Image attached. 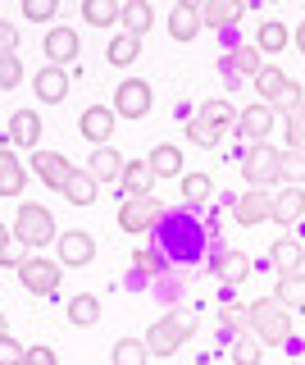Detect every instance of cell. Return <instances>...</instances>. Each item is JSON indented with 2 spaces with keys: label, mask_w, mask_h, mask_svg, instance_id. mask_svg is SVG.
<instances>
[{
  "label": "cell",
  "mask_w": 305,
  "mask_h": 365,
  "mask_svg": "<svg viewBox=\"0 0 305 365\" xmlns=\"http://www.w3.org/2000/svg\"><path fill=\"white\" fill-rule=\"evenodd\" d=\"M196 114H200V119L210 123V128H219V133H228V128H237V110L228 106V101H219V96H214V101H205V106H200Z\"/></svg>",
  "instance_id": "4dcf8cb0"
},
{
  "label": "cell",
  "mask_w": 305,
  "mask_h": 365,
  "mask_svg": "<svg viewBox=\"0 0 305 365\" xmlns=\"http://www.w3.org/2000/svg\"><path fill=\"white\" fill-rule=\"evenodd\" d=\"M5 251H9V228L0 224V256H5Z\"/></svg>",
  "instance_id": "681fc988"
},
{
  "label": "cell",
  "mask_w": 305,
  "mask_h": 365,
  "mask_svg": "<svg viewBox=\"0 0 305 365\" xmlns=\"http://www.w3.org/2000/svg\"><path fill=\"white\" fill-rule=\"evenodd\" d=\"M60 260H50V256H28L23 265H18V283H23L28 292H37V297H50L55 288H60Z\"/></svg>",
  "instance_id": "ba28073f"
},
{
  "label": "cell",
  "mask_w": 305,
  "mask_h": 365,
  "mask_svg": "<svg viewBox=\"0 0 305 365\" xmlns=\"http://www.w3.org/2000/svg\"><path fill=\"white\" fill-rule=\"evenodd\" d=\"M301 215H305V187H282V192H274V224L291 228Z\"/></svg>",
  "instance_id": "603a6c76"
},
{
  "label": "cell",
  "mask_w": 305,
  "mask_h": 365,
  "mask_svg": "<svg viewBox=\"0 0 305 365\" xmlns=\"http://www.w3.org/2000/svg\"><path fill=\"white\" fill-rule=\"evenodd\" d=\"M219 324H223V329L246 324V311H237V306H223V311H219Z\"/></svg>",
  "instance_id": "7dc6e473"
},
{
  "label": "cell",
  "mask_w": 305,
  "mask_h": 365,
  "mask_svg": "<svg viewBox=\"0 0 305 365\" xmlns=\"http://www.w3.org/2000/svg\"><path fill=\"white\" fill-rule=\"evenodd\" d=\"M155 106V91L146 78H123L119 91H114V114H123V119H146Z\"/></svg>",
  "instance_id": "52a82bcc"
},
{
  "label": "cell",
  "mask_w": 305,
  "mask_h": 365,
  "mask_svg": "<svg viewBox=\"0 0 305 365\" xmlns=\"http://www.w3.org/2000/svg\"><path fill=\"white\" fill-rule=\"evenodd\" d=\"M123 165H128V160H123L114 146H96V151H92V165H87V174H92L96 182H119Z\"/></svg>",
  "instance_id": "cb8c5ba5"
},
{
  "label": "cell",
  "mask_w": 305,
  "mask_h": 365,
  "mask_svg": "<svg viewBox=\"0 0 305 365\" xmlns=\"http://www.w3.org/2000/svg\"><path fill=\"white\" fill-rule=\"evenodd\" d=\"M246 19V5L242 0H205V5H200V28H219V32H232L237 23Z\"/></svg>",
  "instance_id": "4fadbf2b"
},
{
  "label": "cell",
  "mask_w": 305,
  "mask_h": 365,
  "mask_svg": "<svg viewBox=\"0 0 305 365\" xmlns=\"http://www.w3.org/2000/svg\"><path fill=\"white\" fill-rule=\"evenodd\" d=\"M77 51H82V41H77V32H73V28H50V32H46V60H50L55 68L73 64V60H77Z\"/></svg>",
  "instance_id": "e0dca14e"
},
{
  "label": "cell",
  "mask_w": 305,
  "mask_h": 365,
  "mask_svg": "<svg viewBox=\"0 0 305 365\" xmlns=\"http://www.w3.org/2000/svg\"><path fill=\"white\" fill-rule=\"evenodd\" d=\"M146 165H151V174H155V178H183V146H173V142L151 146Z\"/></svg>",
  "instance_id": "d6986e66"
},
{
  "label": "cell",
  "mask_w": 305,
  "mask_h": 365,
  "mask_svg": "<svg viewBox=\"0 0 305 365\" xmlns=\"http://www.w3.org/2000/svg\"><path fill=\"white\" fill-rule=\"evenodd\" d=\"M55 9H60L55 0H23V14H28L32 23H50V19H55Z\"/></svg>",
  "instance_id": "7bdbcfd3"
},
{
  "label": "cell",
  "mask_w": 305,
  "mask_h": 365,
  "mask_svg": "<svg viewBox=\"0 0 305 365\" xmlns=\"http://www.w3.org/2000/svg\"><path fill=\"white\" fill-rule=\"evenodd\" d=\"M278 182L282 187H301L305 182V155L301 151H278Z\"/></svg>",
  "instance_id": "836d02e7"
},
{
  "label": "cell",
  "mask_w": 305,
  "mask_h": 365,
  "mask_svg": "<svg viewBox=\"0 0 305 365\" xmlns=\"http://www.w3.org/2000/svg\"><path fill=\"white\" fill-rule=\"evenodd\" d=\"M119 23H123V32H128V37H146V32H151V23H155L151 0H128V5L119 9Z\"/></svg>",
  "instance_id": "d4e9b609"
},
{
  "label": "cell",
  "mask_w": 305,
  "mask_h": 365,
  "mask_svg": "<svg viewBox=\"0 0 305 365\" xmlns=\"http://www.w3.org/2000/svg\"><path fill=\"white\" fill-rule=\"evenodd\" d=\"M9 334V324H5V315H0V338H5Z\"/></svg>",
  "instance_id": "816d5d0a"
},
{
  "label": "cell",
  "mask_w": 305,
  "mask_h": 365,
  "mask_svg": "<svg viewBox=\"0 0 305 365\" xmlns=\"http://www.w3.org/2000/svg\"><path fill=\"white\" fill-rule=\"evenodd\" d=\"M60 192H64V197H69L73 205H92V201H96V192H100V182L87 174V169H73V174L64 178V187H60Z\"/></svg>",
  "instance_id": "484cf974"
},
{
  "label": "cell",
  "mask_w": 305,
  "mask_h": 365,
  "mask_svg": "<svg viewBox=\"0 0 305 365\" xmlns=\"http://www.w3.org/2000/svg\"><path fill=\"white\" fill-rule=\"evenodd\" d=\"M242 178L251 182V187L269 192V182H278V146L269 142H255L242 151Z\"/></svg>",
  "instance_id": "5b68a950"
},
{
  "label": "cell",
  "mask_w": 305,
  "mask_h": 365,
  "mask_svg": "<svg viewBox=\"0 0 305 365\" xmlns=\"http://www.w3.org/2000/svg\"><path fill=\"white\" fill-rule=\"evenodd\" d=\"M14 237H18V247H23V251L50 247L55 237H60L55 215L46 210V205H37V201H23V205H18V220H14Z\"/></svg>",
  "instance_id": "7a4b0ae2"
},
{
  "label": "cell",
  "mask_w": 305,
  "mask_h": 365,
  "mask_svg": "<svg viewBox=\"0 0 305 365\" xmlns=\"http://www.w3.org/2000/svg\"><path fill=\"white\" fill-rule=\"evenodd\" d=\"M259 356H264L259 338L242 329V334H237V342H232V365H259Z\"/></svg>",
  "instance_id": "8d00e7d4"
},
{
  "label": "cell",
  "mask_w": 305,
  "mask_h": 365,
  "mask_svg": "<svg viewBox=\"0 0 305 365\" xmlns=\"http://www.w3.org/2000/svg\"><path fill=\"white\" fill-rule=\"evenodd\" d=\"M114 119H119V114L109 106H92V110H82V119H77V133H82L92 146H109V137H114Z\"/></svg>",
  "instance_id": "7c38bea8"
},
{
  "label": "cell",
  "mask_w": 305,
  "mask_h": 365,
  "mask_svg": "<svg viewBox=\"0 0 305 365\" xmlns=\"http://www.w3.org/2000/svg\"><path fill=\"white\" fill-rule=\"evenodd\" d=\"M237 224L255 228V224H274V192H259V187H246L242 197H237Z\"/></svg>",
  "instance_id": "8fae6325"
},
{
  "label": "cell",
  "mask_w": 305,
  "mask_h": 365,
  "mask_svg": "<svg viewBox=\"0 0 305 365\" xmlns=\"http://www.w3.org/2000/svg\"><path fill=\"white\" fill-rule=\"evenodd\" d=\"M164 224V205L155 197H132L119 205V228L123 233H151V228Z\"/></svg>",
  "instance_id": "8992f818"
},
{
  "label": "cell",
  "mask_w": 305,
  "mask_h": 365,
  "mask_svg": "<svg viewBox=\"0 0 305 365\" xmlns=\"http://www.w3.org/2000/svg\"><path fill=\"white\" fill-rule=\"evenodd\" d=\"M274 297L287 306V311H305V274H282Z\"/></svg>",
  "instance_id": "1f68e13d"
},
{
  "label": "cell",
  "mask_w": 305,
  "mask_h": 365,
  "mask_svg": "<svg viewBox=\"0 0 305 365\" xmlns=\"http://www.w3.org/2000/svg\"><path fill=\"white\" fill-rule=\"evenodd\" d=\"M146 338H119L114 351H109V365H146Z\"/></svg>",
  "instance_id": "e575fe53"
},
{
  "label": "cell",
  "mask_w": 305,
  "mask_h": 365,
  "mask_svg": "<svg viewBox=\"0 0 305 365\" xmlns=\"http://www.w3.org/2000/svg\"><path fill=\"white\" fill-rule=\"evenodd\" d=\"M287 41H291V32L282 28V23L269 19V23H259V32H255V41H251V46H255L259 55H274V51H282Z\"/></svg>",
  "instance_id": "f546056e"
},
{
  "label": "cell",
  "mask_w": 305,
  "mask_h": 365,
  "mask_svg": "<svg viewBox=\"0 0 305 365\" xmlns=\"http://www.w3.org/2000/svg\"><path fill=\"white\" fill-rule=\"evenodd\" d=\"M132 265H137L141 274H164V256L151 251V247H141V251H132Z\"/></svg>",
  "instance_id": "b9f144b4"
},
{
  "label": "cell",
  "mask_w": 305,
  "mask_h": 365,
  "mask_svg": "<svg viewBox=\"0 0 305 365\" xmlns=\"http://www.w3.org/2000/svg\"><path fill=\"white\" fill-rule=\"evenodd\" d=\"M119 187H123V201L151 197V187H155L151 165H146V160H128V165H123V174H119Z\"/></svg>",
  "instance_id": "ac0fdd59"
},
{
  "label": "cell",
  "mask_w": 305,
  "mask_h": 365,
  "mask_svg": "<svg viewBox=\"0 0 305 365\" xmlns=\"http://www.w3.org/2000/svg\"><path fill=\"white\" fill-rule=\"evenodd\" d=\"M282 137H287V151H301L305 155V101L287 114V133H282Z\"/></svg>",
  "instance_id": "f35d334b"
},
{
  "label": "cell",
  "mask_w": 305,
  "mask_h": 365,
  "mask_svg": "<svg viewBox=\"0 0 305 365\" xmlns=\"http://www.w3.org/2000/svg\"><path fill=\"white\" fill-rule=\"evenodd\" d=\"M23 192V165L9 146H0V197H18Z\"/></svg>",
  "instance_id": "83f0119b"
},
{
  "label": "cell",
  "mask_w": 305,
  "mask_h": 365,
  "mask_svg": "<svg viewBox=\"0 0 305 365\" xmlns=\"http://www.w3.org/2000/svg\"><path fill=\"white\" fill-rule=\"evenodd\" d=\"M187 142H191V146H219V142H223V133H219V128H210L200 114H187Z\"/></svg>",
  "instance_id": "74e56055"
},
{
  "label": "cell",
  "mask_w": 305,
  "mask_h": 365,
  "mask_svg": "<svg viewBox=\"0 0 305 365\" xmlns=\"http://www.w3.org/2000/svg\"><path fill=\"white\" fill-rule=\"evenodd\" d=\"M23 260H28L23 251H14V247H9L5 256H0V269H18V265H23Z\"/></svg>",
  "instance_id": "c3c4849f"
},
{
  "label": "cell",
  "mask_w": 305,
  "mask_h": 365,
  "mask_svg": "<svg viewBox=\"0 0 305 365\" xmlns=\"http://www.w3.org/2000/svg\"><path fill=\"white\" fill-rule=\"evenodd\" d=\"M191 334H196L191 319L183 311H168L164 319H155V324L146 329V351H151V356H173L183 342H191Z\"/></svg>",
  "instance_id": "277c9868"
},
{
  "label": "cell",
  "mask_w": 305,
  "mask_h": 365,
  "mask_svg": "<svg viewBox=\"0 0 305 365\" xmlns=\"http://www.w3.org/2000/svg\"><path fill=\"white\" fill-rule=\"evenodd\" d=\"M23 365H60V361H55V351H50V347H32L28 356H23Z\"/></svg>",
  "instance_id": "bcb514c9"
},
{
  "label": "cell",
  "mask_w": 305,
  "mask_h": 365,
  "mask_svg": "<svg viewBox=\"0 0 305 365\" xmlns=\"http://www.w3.org/2000/svg\"><path fill=\"white\" fill-rule=\"evenodd\" d=\"M137 55H141V37H128V32H123V37H109V46H105V60L114 68H128Z\"/></svg>",
  "instance_id": "f1b7e54d"
},
{
  "label": "cell",
  "mask_w": 305,
  "mask_h": 365,
  "mask_svg": "<svg viewBox=\"0 0 305 365\" xmlns=\"http://www.w3.org/2000/svg\"><path fill=\"white\" fill-rule=\"evenodd\" d=\"M55 251H60V265H69V269H82V265L96 260V242H92V233H82V228L60 233L55 237Z\"/></svg>",
  "instance_id": "30bf717a"
},
{
  "label": "cell",
  "mask_w": 305,
  "mask_h": 365,
  "mask_svg": "<svg viewBox=\"0 0 305 365\" xmlns=\"http://www.w3.org/2000/svg\"><path fill=\"white\" fill-rule=\"evenodd\" d=\"M259 68H264V60H259V51H255L251 41H242V46L228 55V78H232V83H237V78H255Z\"/></svg>",
  "instance_id": "4316f807"
},
{
  "label": "cell",
  "mask_w": 305,
  "mask_h": 365,
  "mask_svg": "<svg viewBox=\"0 0 305 365\" xmlns=\"http://www.w3.org/2000/svg\"><path fill=\"white\" fill-rule=\"evenodd\" d=\"M210 174H183V201L187 205H200V201H205L210 197Z\"/></svg>",
  "instance_id": "ab89813d"
},
{
  "label": "cell",
  "mask_w": 305,
  "mask_h": 365,
  "mask_svg": "<svg viewBox=\"0 0 305 365\" xmlns=\"http://www.w3.org/2000/svg\"><path fill=\"white\" fill-rule=\"evenodd\" d=\"M32 87H37V101H41V106H60V101L69 96V73H64V68H55V64H46V68H37Z\"/></svg>",
  "instance_id": "9a60e30c"
},
{
  "label": "cell",
  "mask_w": 305,
  "mask_h": 365,
  "mask_svg": "<svg viewBox=\"0 0 305 365\" xmlns=\"http://www.w3.org/2000/svg\"><path fill=\"white\" fill-rule=\"evenodd\" d=\"M200 32V5H191V0H178L173 14H168V37L173 41H191Z\"/></svg>",
  "instance_id": "44dd1931"
},
{
  "label": "cell",
  "mask_w": 305,
  "mask_h": 365,
  "mask_svg": "<svg viewBox=\"0 0 305 365\" xmlns=\"http://www.w3.org/2000/svg\"><path fill=\"white\" fill-rule=\"evenodd\" d=\"M14 46H18L14 23H5V19H0V55H14Z\"/></svg>",
  "instance_id": "f6af8a7d"
},
{
  "label": "cell",
  "mask_w": 305,
  "mask_h": 365,
  "mask_svg": "<svg viewBox=\"0 0 305 365\" xmlns=\"http://www.w3.org/2000/svg\"><path fill=\"white\" fill-rule=\"evenodd\" d=\"M18 83H23V64L14 55H0V91H14Z\"/></svg>",
  "instance_id": "60d3db41"
},
{
  "label": "cell",
  "mask_w": 305,
  "mask_h": 365,
  "mask_svg": "<svg viewBox=\"0 0 305 365\" xmlns=\"http://www.w3.org/2000/svg\"><path fill=\"white\" fill-rule=\"evenodd\" d=\"M100 319V302L92 292H77L73 302H69V324H77V329H92Z\"/></svg>",
  "instance_id": "d6a6232c"
},
{
  "label": "cell",
  "mask_w": 305,
  "mask_h": 365,
  "mask_svg": "<svg viewBox=\"0 0 305 365\" xmlns=\"http://www.w3.org/2000/svg\"><path fill=\"white\" fill-rule=\"evenodd\" d=\"M296 51L305 55V19H301V28H296Z\"/></svg>",
  "instance_id": "f907efd6"
},
{
  "label": "cell",
  "mask_w": 305,
  "mask_h": 365,
  "mask_svg": "<svg viewBox=\"0 0 305 365\" xmlns=\"http://www.w3.org/2000/svg\"><path fill=\"white\" fill-rule=\"evenodd\" d=\"M23 356H28V351H23V347H18V342H14V338H9V334H5V338H0V365H23Z\"/></svg>",
  "instance_id": "ee69618b"
},
{
  "label": "cell",
  "mask_w": 305,
  "mask_h": 365,
  "mask_svg": "<svg viewBox=\"0 0 305 365\" xmlns=\"http://www.w3.org/2000/svg\"><path fill=\"white\" fill-rule=\"evenodd\" d=\"M246 334L259 338V347H287L291 342V311L278 297H259L246 306Z\"/></svg>",
  "instance_id": "6da1fadb"
},
{
  "label": "cell",
  "mask_w": 305,
  "mask_h": 365,
  "mask_svg": "<svg viewBox=\"0 0 305 365\" xmlns=\"http://www.w3.org/2000/svg\"><path fill=\"white\" fill-rule=\"evenodd\" d=\"M119 9L123 5H114V0H87V5H82V19L92 23V28H109V23H119Z\"/></svg>",
  "instance_id": "d590c367"
},
{
  "label": "cell",
  "mask_w": 305,
  "mask_h": 365,
  "mask_svg": "<svg viewBox=\"0 0 305 365\" xmlns=\"http://www.w3.org/2000/svg\"><path fill=\"white\" fill-rule=\"evenodd\" d=\"M214 279L228 283V288H237V283H246V274H251V256L246 251H219V256L210 260Z\"/></svg>",
  "instance_id": "2e32d148"
},
{
  "label": "cell",
  "mask_w": 305,
  "mask_h": 365,
  "mask_svg": "<svg viewBox=\"0 0 305 365\" xmlns=\"http://www.w3.org/2000/svg\"><path fill=\"white\" fill-rule=\"evenodd\" d=\"M32 174H37V182H46V187L60 192L64 178L73 174V165H69L60 151H32Z\"/></svg>",
  "instance_id": "5bb4252c"
},
{
  "label": "cell",
  "mask_w": 305,
  "mask_h": 365,
  "mask_svg": "<svg viewBox=\"0 0 305 365\" xmlns=\"http://www.w3.org/2000/svg\"><path fill=\"white\" fill-rule=\"evenodd\" d=\"M9 142H14V146H32V151H37V142H41V114L37 110H14V119H9Z\"/></svg>",
  "instance_id": "7402d4cb"
},
{
  "label": "cell",
  "mask_w": 305,
  "mask_h": 365,
  "mask_svg": "<svg viewBox=\"0 0 305 365\" xmlns=\"http://www.w3.org/2000/svg\"><path fill=\"white\" fill-rule=\"evenodd\" d=\"M255 91H259V101H264L274 114H278V110L291 114V110L301 106V83H296L291 73H282L278 64H264V68L255 73Z\"/></svg>",
  "instance_id": "3957f363"
},
{
  "label": "cell",
  "mask_w": 305,
  "mask_h": 365,
  "mask_svg": "<svg viewBox=\"0 0 305 365\" xmlns=\"http://www.w3.org/2000/svg\"><path fill=\"white\" fill-rule=\"evenodd\" d=\"M274 123H278V114L259 101V106H246V110H237V137H242L246 146H255V142H264L269 133H274Z\"/></svg>",
  "instance_id": "9c48e42d"
},
{
  "label": "cell",
  "mask_w": 305,
  "mask_h": 365,
  "mask_svg": "<svg viewBox=\"0 0 305 365\" xmlns=\"http://www.w3.org/2000/svg\"><path fill=\"white\" fill-rule=\"evenodd\" d=\"M269 260H274L278 279H282V274H301V265H305V247H301V237H278V242L269 247Z\"/></svg>",
  "instance_id": "ffe728a7"
}]
</instances>
